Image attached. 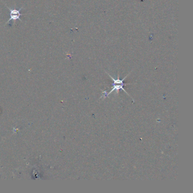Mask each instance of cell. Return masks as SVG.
I'll use <instances>...</instances> for the list:
<instances>
[{"mask_svg": "<svg viewBox=\"0 0 193 193\" xmlns=\"http://www.w3.org/2000/svg\"><path fill=\"white\" fill-rule=\"evenodd\" d=\"M107 74L108 75V76H110V78H111V79H112V81H113V87L112 90H111V91L109 92H108V93H107V91H104L102 92V96L100 97V98H101V99H102V97L105 98V97H107L110 94H111V93H112V92H113L114 91H116L117 94H118V92H119V91H120V90H122L123 91L125 92H126V94L127 95H128L129 96H130V95L127 93V92L123 88V86L124 85H129V84H124V83H123V81H124V80L127 78L128 76L130 74V73H129V74H128V75H127V76H125V77H124L123 79H120V76H119V75L118 76V78H117V79H114L113 77H112L110 74H109L108 73H107ZM131 97V98L132 99V100H133V102H134V100L133 99V98H132V97Z\"/></svg>", "mask_w": 193, "mask_h": 193, "instance_id": "6da1fadb", "label": "cell"}, {"mask_svg": "<svg viewBox=\"0 0 193 193\" xmlns=\"http://www.w3.org/2000/svg\"><path fill=\"white\" fill-rule=\"evenodd\" d=\"M6 7L9 9V10L10 11V18H9V19L8 20V21L7 22L6 24H7L11 20H13V21H15L17 19H19L21 21V20L19 19V17H20V15H22V14H20V11L23 9L22 7L20 9H19V10L10 8V7H9L7 6H6Z\"/></svg>", "mask_w": 193, "mask_h": 193, "instance_id": "7a4b0ae2", "label": "cell"}]
</instances>
